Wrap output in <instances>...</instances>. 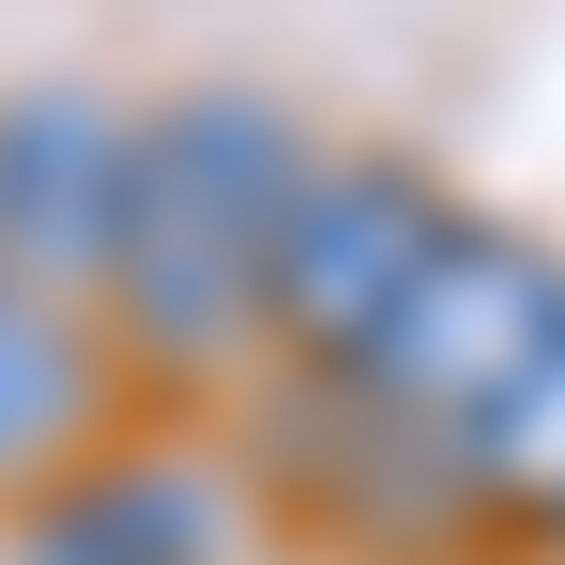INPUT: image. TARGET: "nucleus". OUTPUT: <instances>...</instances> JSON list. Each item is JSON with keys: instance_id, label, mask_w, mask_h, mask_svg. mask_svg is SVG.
<instances>
[{"instance_id": "nucleus-3", "label": "nucleus", "mask_w": 565, "mask_h": 565, "mask_svg": "<svg viewBox=\"0 0 565 565\" xmlns=\"http://www.w3.org/2000/svg\"><path fill=\"white\" fill-rule=\"evenodd\" d=\"M444 230H459V199L428 153H306L276 260H260V352H290V382H352Z\"/></svg>"}, {"instance_id": "nucleus-1", "label": "nucleus", "mask_w": 565, "mask_h": 565, "mask_svg": "<svg viewBox=\"0 0 565 565\" xmlns=\"http://www.w3.org/2000/svg\"><path fill=\"white\" fill-rule=\"evenodd\" d=\"M306 107L276 93H169L138 107V153H122V230H107L93 321L122 367L153 382H230L260 352V260H276V214L306 184Z\"/></svg>"}, {"instance_id": "nucleus-4", "label": "nucleus", "mask_w": 565, "mask_h": 565, "mask_svg": "<svg viewBox=\"0 0 565 565\" xmlns=\"http://www.w3.org/2000/svg\"><path fill=\"white\" fill-rule=\"evenodd\" d=\"M122 153H138V107L77 93V77L0 93V276L15 290H77L93 306L107 230H122Z\"/></svg>"}, {"instance_id": "nucleus-7", "label": "nucleus", "mask_w": 565, "mask_h": 565, "mask_svg": "<svg viewBox=\"0 0 565 565\" xmlns=\"http://www.w3.org/2000/svg\"><path fill=\"white\" fill-rule=\"evenodd\" d=\"M107 397H122V352L77 290H15L0 276V504H31L62 459L107 444Z\"/></svg>"}, {"instance_id": "nucleus-9", "label": "nucleus", "mask_w": 565, "mask_h": 565, "mask_svg": "<svg viewBox=\"0 0 565 565\" xmlns=\"http://www.w3.org/2000/svg\"><path fill=\"white\" fill-rule=\"evenodd\" d=\"M551 551H565V504H551Z\"/></svg>"}, {"instance_id": "nucleus-6", "label": "nucleus", "mask_w": 565, "mask_h": 565, "mask_svg": "<svg viewBox=\"0 0 565 565\" xmlns=\"http://www.w3.org/2000/svg\"><path fill=\"white\" fill-rule=\"evenodd\" d=\"M15 565H230V473L169 444H93L31 489Z\"/></svg>"}, {"instance_id": "nucleus-8", "label": "nucleus", "mask_w": 565, "mask_h": 565, "mask_svg": "<svg viewBox=\"0 0 565 565\" xmlns=\"http://www.w3.org/2000/svg\"><path fill=\"white\" fill-rule=\"evenodd\" d=\"M473 489H489L504 520H551V504H565V352L473 428Z\"/></svg>"}, {"instance_id": "nucleus-5", "label": "nucleus", "mask_w": 565, "mask_h": 565, "mask_svg": "<svg viewBox=\"0 0 565 565\" xmlns=\"http://www.w3.org/2000/svg\"><path fill=\"white\" fill-rule=\"evenodd\" d=\"M290 459H306V504H321L352 551H382V565H428V551H459L473 520H504L444 428L382 413L352 382H306V397H290Z\"/></svg>"}, {"instance_id": "nucleus-2", "label": "nucleus", "mask_w": 565, "mask_h": 565, "mask_svg": "<svg viewBox=\"0 0 565 565\" xmlns=\"http://www.w3.org/2000/svg\"><path fill=\"white\" fill-rule=\"evenodd\" d=\"M551 352H565V260H551V245H520V230H489V214H459V230L413 260V290L382 306L352 397L444 428V444L473 459V428L551 367Z\"/></svg>"}]
</instances>
